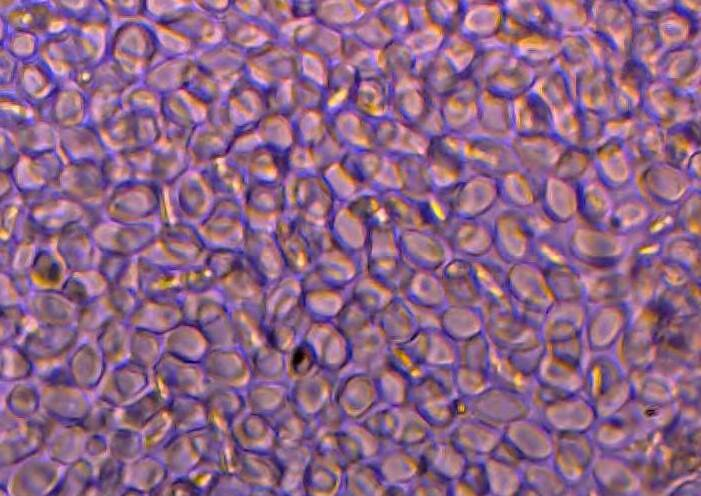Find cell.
<instances>
[{"instance_id":"42","label":"cell","mask_w":701,"mask_h":496,"mask_svg":"<svg viewBox=\"0 0 701 496\" xmlns=\"http://www.w3.org/2000/svg\"><path fill=\"white\" fill-rule=\"evenodd\" d=\"M581 120V148L592 152L602 142H604L603 124L604 117L590 112L580 110Z\"/></svg>"},{"instance_id":"27","label":"cell","mask_w":701,"mask_h":496,"mask_svg":"<svg viewBox=\"0 0 701 496\" xmlns=\"http://www.w3.org/2000/svg\"><path fill=\"white\" fill-rule=\"evenodd\" d=\"M700 151L699 118L665 130V162L684 171Z\"/></svg>"},{"instance_id":"7","label":"cell","mask_w":701,"mask_h":496,"mask_svg":"<svg viewBox=\"0 0 701 496\" xmlns=\"http://www.w3.org/2000/svg\"><path fill=\"white\" fill-rule=\"evenodd\" d=\"M481 89L469 75H462L452 91L439 101L448 132L461 136L474 134Z\"/></svg>"},{"instance_id":"25","label":"cell","mask_w":701,"mask_h":496,"mask_svg":"<svg viewBox=\"0 0 701 496\" xmlns=\"http://www.w3.org/2000/svg\"><path fill=\"white\" fill-rule=\"evenodd\" d=\"M416 57L400 40L395 39L378 51V72L392 88L415 78Z\"/></svg>"},{"instance_id":"17","label":"cell","mask_w":701,"mask_h":496,"mask_svg":"<svg viewBox=\"0 0 701 496\" xmlns=\"http://www.w3.org/2000/svg\"><path fill=\"white\" fill-rule=\"evenodd\" d=\"M392 87L381 76L358 79L350 107L375 122L390 116Z\"/></svg>"},{"instance_id":"18","label":"cell","mask_w":701,"mask_h":496,"mask_svg":"<svg viewBox=\"0 0 701 496\" xmlns=\"http://www.w3.org/2000/svg\"><path fill=\"white\" fill-rule=\"evenodd\" d=\"M233 474L251 489L276 490L281 469L272 453L239 449Z\"/></svg>"},{"instance_id":"45","label":"cell","mask_w":701,"mask_h":496,"mask_svg":"<svg viewBox=\"0 0 701 496\" xmlns=\"http://www.w3.org/2000/svg\"><path fill=\"white\" fill-rule=\"evenodd\" d=\"M674 7L692 21L699 24L700 1H674Z\"/></svg>"},{"instance_id":"15","label":"cell","mask_w":701,"mask_h":496,"mask_svg":"<svg viewBox=\"0 0 701 496\" xmlns=\"http://www.w3.org/2000/svg\"><path fill=\"white\" fill-rule=\"evenodd\" d=\"M530 90L548 107L552 119L577 107L572 85L566 73L555 61L538 71Z\"/></svg>"},{"instance_id":"39","label":"cell","mask_w":701,"mask_h":496,"mask_svg":"<svg viewBox=\"0 0 701 496\" xmlns=\"http://www.w3.org/2000/svg\"><path fill=\"white\" fill-rule=\"evenodd\" d=\"M560 57L577 72L594 64L592 53L582 33L560 35Z\"/></svg>"},{"instance_id":"31","label":"cell","mask_w":701,"mask_h":496,"mask_svg":"<svg viewBox=\"0 0 701 496\" xmlns=\"http://www.w3.org/2000/svg\"><path fill=\"white\" fill-rule=\"evenodd\" d=\"M389 223L403 231L429 230L419 202L405 197L400 192L380 193Z\"/></svg>"},{"instance_id":"28","label":"cell","mask_w":701,"mask_h":496,"mask_svg":"<svg viewBox=\"0 0 701 496\" xmlns=\"http://www.w3.org/2000/svg\"><path fill=\"white\" fill-rule=\"evenodd\" d=\"M663 54L654 20L635 16L629 59L642 65L651 78H655L658 63Z\"/></svg>"},{"instance_id":"35","label":"cell","mask_w":701,"mask_h":496,"mask_svg":"<svg viewBox=\"0 0 701 496\" xmlns=\"http://www.w3.org/2000/svg\"><path fill=\"white\" fill-rule=\"evenodd\" d=\"M479 50V43L457 30L446 34L439 52L462 76L468 74Z\"/></svg>"},{"instance_id":"44","label":"cell","mask_w":701,"mask_h":496,"mask_svg":"<svg viewBox=\"0 0 701 496\" xmlns=\"http://www.w3.org/2000/svg\"><path fill=\"white\" fill-rule=\"evenodd\" d=\"M637 17L655 20L674 5V1H628Z\"/></svg>"},{"instance_id":"16","label":"cell","mask_w":701,"mask_h":496,"mask_svg":"<svg viewBox=\"0 0 701 496\" xmlns=\"http://www.w3.org/2000/svg\"><path fill=\"white\" fill-rule=\"evenodd\" d=\"M513 136L553 134L552 114L531 90L511 100Z\"/></svg>"},{"instance_id":"19","label":"cell","mask_w":701,"mask_h":496,"mask_svg":"<svg viewBox=\"0 0 701 496\" xmlns=\"http://www.w3.org/2000/svg\"><path fill=\"white\" fill-rule=\"evenodd\" d=\"M415 77L429 97L439 103L452 91L461 75L438 52L416 60Z\"/></svg>"},{"instance_id":"20","label":"cell","mask_w":701,"mask_h":496,"mask_svg":"<svg viewBox=\"0 0 701 496\" xmlns=\"http://www.w3.org/2000/svg\"><path fill=\"white\" fill-rule=\"evenodd\" d=\"M229 432L237 447L243 451L272 453L277 445L276 434L269 420L262 415H239Z\"/></svg>"},{"instance_id":"9","label":"cell","mask_w":701,"mask_h":496,"mask_svg":"<svg viewBox=\"0 0 701 496\" xmlns=\"http://www.w3.org/2000/svg\"><path fill=\"white\" fill-rule=\"evenodd\" d=\"M592 168L609 189H624L633 182L636 167L625 143L608 139L591 152Z\"/></svg>"},{"instance_id":"11","label":"cell","mask_w":701,"mask_h":496,"mask_svg":"<svg viewBox=\"0 0 701 496\" xmlns=\"http://www.w3.org/2000/svg\"><path fill=\"white\" fill-rule=\"evenodd\" d=\"M614 87V116L629 115L641 108L645 86L651 79L648 71L639 63L628 59L611 73Z\"/></svg>"},{"instance_id":"3","label":"cell","mask_w":701,"mask_h":496,"mask_svg":"<svg viewBox=\"0 0 701 496\" xmlns=\"http://www.w3.org/2000/svg\"><path fill=\"white\" fill-rule=\"evenodd\" d=\"M463 153L467 175L497 179L519 168L509 141L480 135L464 136Z\"/></svg>"},{"instance_id":"40","label":"cell","mask_w":701,"mask_h":496,"mask_svg":"<svg viewBox=\"0 0 701 496\" xmlns=\"http://www.w3.org/2000/svg\"><path fill=\"white\" fill-rule=\"evenodd\" d=\"M375 12L396 39L403 38L409 32L411 18L407 1L381 2Z\"/></svg>"},{"instance_id":"14","label":"cell","mask_w":701,"mask_h":496,"mask_svg":"<svg viewBox=\"0 0 701 496\" xmlns=\"http://www.w3.org/2000/svg\"><path fill=\"white\" fill-rule=\"evenodd\" d=\"M504 16L503 2L463 1L459 30L479 44L491 40L498 32Z\"/></svg>"},{"instance_id":"12","label":"cell","mask_w":701,"mask_h":496,"mask_svg":"<svg viewBox=\"0 0 701 496\" xmlns=\"http://www.w3.org/2000/svg\"><path fill=\"white\" fill-rule=\"evenodd\" d=\"M411 28L400 40L408 47L416 59H421L440 51L446 33L433 23L427 10V1H407Z\"/></svg>"},{"instance_id":"46","label":"cell","mask_w":701,"mask_h":496,"mask_svg":"<svg viewBox=\"0 0 701 496\" xmlns=\"http://www.w3.org/2000/svg\"><path fill=\"white\" fill-rule=\"evenodd\" d=\"M249 496H283L280 492L273 489H252Z\"/></svg>"},{"instance_id":"34","label":"cell","mask_w":701,"mask_h":496,"mask_svg":"<svg viewBox=\"0 0 701 496\" xmlns=\"http://www.w3.org/2000/svg\"><path fill=\"white\" fill-rule=\"evenodd\" d=\"M513 56L510 48L493 43L480 44V50L467 75L483 89Z\"/></svg>"},{"instance_id":"30","label":"cell","mask_w":701,"mask_h":496,"mask_svg":"<svg viewBox=\"0 0 701 496\" xmlns=\"http://www.w3.org/2000/svg\"><path fill=\"white\" fill-rule=\"evenodd\" d=\"M401 174L400 193L421 202L436 190L424 156L397 157Z\"/></svg>"},{"instance_id":"36","label":"cell","mask_w":701,"mask_h":496,"mask_svg":"<svg viewBox=\"0 0 701 496\" xmlns=\"http://www.w3.org/2000/svg\"><path fill=\"white\" fill-rule=\"evenodd\" d=\"M503 7L529 30L560 36L543 1H503Z\"/></svg>"},{"instance_id":"21","label":"cell","mask_w":701,"mask_h":496,"mask_svg":"<svg viewBox=\"0 0 701 496\" xmlns=\"http://www.w3.org/2000/svg\"><path fill=\"white\" fill-rule=\"evenodd\" d=\"M654 23L664 52L683 47L699 49L695 44L696 39H699V24L678 11L674 5L659 15Z\"/></svg>"},{"instance_id":"38","label":"cell","mask_w":701,"mask_h":496,"mask_svg":"<svg viewBox=\"0 0 701 496\" xmlns=\"http://www.w3.org/2000/svg\"><path fill=\"white\" fill-rule=\"evenodd\" d=\"M272 454L281 472H305L314 454V445L309 441L277 444Z\"/></svg>"},{"instance_id":"10","label":"cell","mask_w":701,"mask_h":496,"mask_svg":"<svg viewBox=\"0 0 701 496\" xmlns=\"http://www.w3.org/2000/svg\"><path fill=\"white\" fill-rule=\"evenodd\" d=\"M429 142L414 126L390 116L374 122V149L384 155L424 156Z\"/></svg>"},{"instance_id":"13","label":"cell","mask_w":701,"mask_h":496,"mask_svg":"<svg viewBox=\"0 0 701 496\" xmlns=\"http://www.w3.org/2000/svg\"><path fill=\"white\" fill-rule=\"evenodd\" d=\"M473 135L509 141L513 137L511 100L481 89Z\"/></svg>"},{"instance_id":"43","label":"cell","mask_w":701,"mask_h":496,"mask_svg":"<svg viewBox=\"0 0 701 496\" xmlns=\"http://www.w3.org/2000/svg\"><path fill=\"white\" fill-rule=\"evenodd\" d=\"M414 127L429 139L448 132L439 108V103H432L427 112Z\"/></svg>"},{"instance_id":"26","label":"cell","mask_w":701,"mask_h":496,"mask_svg":"<svg viewBox=\"0 0 701 496\" xmlns=\"http://www.w3.org/2000/svg\"><path fill=\"white\" fill-rule=\"evenodd\" d=\"M537 73L533 67L514 54L508 64L483 89L512 100L532 88Z\"/></svg>"},{"instance_id":"32","label":"cell","mask_w":701,"mask_h":496,"mask_svg":"<svg viewBox=\"0 0 701 496\" xmlns=\"http://www.w3.org/2000/svg\"><path fill=\"white\" fill-rule=\"evenodd\" d=\"M550 19L560 35L582 33L588 29V1H543Z\"/></svg>"},{"instance_id":"37","label":"cell","mask_w":701,"mask_h":496,"mask_svg":"<svg viewBox=\"0 0 701 496\" xmlns=\"http://www.w3.org/2000/svg\"><path fill=\"white\" fill-rule=\"evenodd\" d=\"M592 167L591 152L577 147H567L552 175L570 182H579Z\"/></svg>"},{"instance_id":"29","label":"cell","mask_w":701,"mask_h":496,"mask_svg":"<svg viewBox=\"0 0 701 496\" xmlns=\"http://www.w3.org/2000/svg\"><path fill=\"white\" fill-rule=\"evenodd\" d=\"M499 199L518 209H528L540 199L541 183L520 168L509 171L496 179Z\"/></svg>"},{"instance_id":"8","label":"cell","mask_w":701,"mask_h":496,"mask_svg":"<svg viewBox=\"0 0 701 496\" xmlns=\"http://www.w3.org/2000/svg\"><path fill=\"white\" fill-rule=\"evenodd\" d=\"M574 101L578 109L604 118L614 116V87L610 72L592 64L577 72Z\"/></svg>"},{"instance_id":"1","label":"cell","mask_w":701,"mask_h":496,"mask_svg":"<svg viewBox=\"0 0 701 496\" xmlns=\"http://www.w3.org/2000/svg\"><path fill=\"white\" fill-rule=\"evenodd\" d=\"M640 111L667 130L699 118V101L680 94L665 80L651 78L644 88Z\"/></svg>"},{"instance_id":"23","label":"cell","mask_w":701,"mask_h":496,"mask_svg":"<svg viewBox=\"0 0 701 496\" xmlns=\"http://www.w3.org/2000/svg\"><path fill=\"white\" fill-rule=\"evenodd\" d=\"M626 146L636 171L649 164L665 162V130L644 114L637 132Z\"/></svg>"},{"instance_id":"41","label":"cell","mask_w":701,"mask_h":496,"mask_svg":"<svg viewBox=\"0 0 701 496\" xmlns=\"http://www.w3.org/2000/svg\"><path fill=\"white\" fill-rule=\"evenodd\" d=\"M427 10L431 21L441 28L446 34L459 30L463 11V1H427Z\"/></svg>"},{"instance_id":"22","label":"cell","mask_w":701,"mask_h":496,"mask_svg":"<svg viewBox=\"0 0 701 496\" xmlns=\"http://www.w3.org/2000/svg\"><path fill=\"white\" fill-rule=\"evenodd\" d=\"M390 117L415 126L427 112L432 100L416 77L392 88Z\"/></svg>"},{"instance_id":"33","label":"cell","mask_w":701,"mask_h":496,"mask_svg":"<svg viewBox=\"0 0 701 496\" xmlns=\"http://www.w3.org/2000/svg\"><path fill=\"white\" fill-rule=\"evenodd\" d=\"M699 69V49L683 47L664 52L658 63L655 78L675 85Z\"/></svg>"},{"instance_id":"5","label":"cell","mask_w":701,"mask_h":496,"mask_svg":"<svg viewBox=\"0 0 701 496\" xmlns=\"http://www.w3.org/2000/svg\"><path fill=\"white\" fill-rule=\"evenodd\" d=\"M509 143L519 168L539 183L553 173L567 148L553 134L513 136Z\"/></svg>"},{"instance_id":"24","label":"cell","mask_w":701,"mask_h":496,"mask_svg":"<svg viewBox=\"0 0 701 496\" xmlns=\"http://www.w3.org/2000/svg\"><path fill=\"white\" fill-rule=\"evenodd\" d=\"M511 50L538 72L551 65L560 55V36L530 31L515 42Z\"/></svg>"},{"instance_id":"2","label":"cell","mask_w":701,"mask_h":496,"mask_svg":"<svg viewBox=\"0 0 701 496\" xmlns=\"http://www.w3.org/2000/svg\"><path fill=\"white\" fill-rule=\"evenodd\" d=\"M588 29L605 40L624 60L629 59L635 15L623 1L589 2Z\"/></svg>"},{"instance_id":"4","label":"cell","mask_w":701,"mask_h":496,"mask_svg":"<svg viewBox=\"0 0 701 496\" xmlns=\"http://www.w3.org/2000/svg\"><path fill=\"white\" fill-rule=\"evenodd\" d=\"M463 139L451 132L430 139L424 158L436 189L456 185L467 176Z\"/></svg>"},{"instance_id":"6","label":"cell","mask_w":701,"mask_h":496,"mask_svg":"<svg viewBox=\"0 0 701 496\" xmlns=\"http://www.w3.org/2000/svg\"><path fill=\"white\" fill-rule=\"evenodd\" d=\"M440 191L449 202L454 217L477 219L499 199L497 181L482 175H467L460 183Z\"/></svg>"}]
</instances>
